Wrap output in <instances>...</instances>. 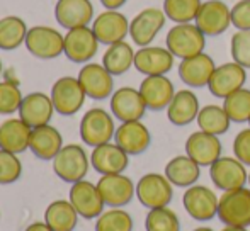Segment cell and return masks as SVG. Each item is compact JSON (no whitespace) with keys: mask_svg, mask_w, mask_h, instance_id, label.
Listing matches in <instances>:
<instances>
[{"mask_svg":"<svg viewBox=\"0 0 250 231\" xmlns=\"http://www.w3.org/2000/svg\"><path fill=\"white\" fill-rule=\"evenodd\" d=\"M165 48L179 59L192 58L204 53L206 36L194 22L175 24L168 29L165 38Z\"/></svg>","mask_w":250,"mask_h":231,"instance_id":"6da1fadb","label":"cell"},{"mask_svg":"<svg viewBox=\"0 0 250 231\" xmlns=\"http://www.w3.org/2000/svg\"><path fill=\"white\" fill-rule=\"evenodd\" d=\"M53 172L60 180L66 184H75L83 180L90 169V156L87 155L85 148L77 143L65 145L60 150L58 155L53 158Z\"/></svg>","mask_w":250,"mask_h":231,"instance_id":"7a4b0ae2","label":"cell"},{"mask_svg":"<svg viewBox=\"0 0 250 231\" xmlns=\"http://www.w3.org/2000/svg\"><path fill=\"white\" fill-rule=\"evenodd\" d=\"M116 135L114 116L102 107H92L80 119V138L87 146H101L111 143Z\"/></svg>","mask_w":250,"mask_h":231,"instance_id":"3957f363","label":"cell"},{"mask_svg":"<svg viewBox=\"0 0 250 231\" xmlns=\"http://www.w3.org/2000/svg\"><path fill=\"white\" fill-rule=\"evenodd\" d=\"M218 219L225 226H250V187L223 192L218 204Z\"/></svg>","mask_w":250,"mask_h":231,"instance_id":"277c9868","label":"cell"},{"mask_svg":"<svg viewBox=\"0 0 250 231\" xmlns=\"http://www.w3.org/2000/svg\"><path fill=\"white\" fill-rule=\"evenodd\" d=\"M174 197V185L164 173H145L136 182V199L146 209L167 208Z\"/></svg>","mask_w":250,"mask_h":231,"instance_id":"5b68a950","label":"cell"},{"mask_svg":"<svg viewBox=\"0 0 250 231\" xmlns=\"http://www.w3.org/2000/svg\"><path fill=\"white\" fill-rule=\"evenodd\" d=\"M24 44L34 58L40 59H53L65 53V36L50 26L31 27Z\"/></svg>","mask_w":250,"mask_h":231,"instance_id":"8992f818","label":"cell"},{"mask_svg":"<svg viewBox=\"0 0 250 231\" xmlns=\"http://www.w3.org/2000/svg\"><path fill=\"white\" fill-rule=\"evenodd\" d=\"M87 94L77 77H62L51 87L55 111L62 116H73L83 107Z\"/></svg>","mask_w":250,"mask_h":231,"instance_id":"52a82bcc","label":"cell"},{"mask_svg":"<svg viewBox=\"0 0 250 231\" xmlns=\"http://www.w3.org/2000/svg\"><path fill=\"white\" fill-rule=\"evenodd\" d=\"M165 20H167V16H165L164 9L146 7V9L140 10L133 17V20H129V38L136 46H150L155 38L158 36V33L164 29Z\"/></svg>","mask_w":250,"mask_h":231,"instance_id":"ba28073f","label":"cell"},{"mask_svg":"<svg viewBox=\"0 0 250 231\" xmlns=\"http://www.w3.org/2000/svg\"><path fill=\"white\" fill-rule=\"evenodd\" d=\"M209 177L214 187L223 192L245 187L249 182L247 167L235 156H220L209 167Z\"/></svg>","mask_w":250,"mask_h":231,"instance_id":"9c48e42d","label":"cell"},{"mask_svg":"<svg viewBox=\"0 0 250 231\" xmlns=\"http://www.w3.org/2000/svg\"><path fill=\"white\" fill-rule=\"evenodd\" d=\"M182 204L184 209L192 219L196 221H209L218 214V204L220 197L214 194L206 185H191L186 189L182 195Z\"/></svg>","mask_w":250,"mask_h":231,"instance_id":"30bf717a","label":"cell"},{"mask_svg":"<svg viewBox=\"0 0 250 231\" xmlns=\"http://www.w3.org/2000/svg\"><path fill=\"white\" fill-rule=\"evenodd\" d=\"M68 201L77 209L80 218L83 219H97L104 212V199H102L97 184L89 180H79L72 184L68 194Z\"/></svg>","mask_w":250,"mask_h":231,"instance_id":"8fae6325","label":"cell"},{"mask_svg":"<svg viewBox=\"0 0 250 231\" xmlns=\"http://www.w3.org/2000/svg\"><path fill=\"white\" fill-rule=\"evenodd\" d=\"M99 44L92 27L83 26L68 29L65 34V57L73 63L85 65L97 55Z\"/></svg>","mask_w":250,"mask_h":231,"instance_id":"7c38bea8","label":"cell"},{"mask_svg":"<svg viewBox=\"0 0 250 231\" xmlns=\"http://www.w3.org/2000/svg\"><path fill=\"white\" fill-rule=\"evenodd\" d=\"M194 24L203 31L206 38L220 36L231 26V9L223 0L203 2Z\"/></svg>","mask_w":250,"mask_h":231,"instance_id":"4fadbf2b","label":"cell"},{"mask_svg":"<svg viewBox=\"0 0 250 231\" xmlns=\"http://www.w3.org/2000/svg\"><path fill=\"white\" fill-rule=\"evenodd\" d=\"M97 189L104 199V204L109 208L128 206L136 195V184L125 173L101 175Z\"/></svg>","mask_w":250,"mask_h":231,"instance_id":"5bb4252c","label":"cell"},{"mask_svg":"<svg viewBox=\"0 0 250 231\" xmlns=\"http://www.w3.org/2000/svg\"><path fill=\"white\" fill-rule=\"evenodd\" d=\"M79 82L87 97L104 100L114 94V77L105 70L102 63H85L79 72Z\"/></svg>","mask_w":250,"mask_h":231,"instance_id":"9a60e30c","label":"cell"},{"mask_svg":"<svg viewBox=\"0 0 250 231\" xmlns=\"http://www.w3.org/2000/svg\"><path fill=\"white\" fill-rule=\"evenodd\" d=\"M247 82V70L235 61H228L216 66L208 89L218 99H227L230 94L244 89Z\"/></svg>","mask_w":250,"mask_h":231,"instance_id":"2e32d148","label":"cell"},{"mask_svg":"<svg viewBox=\"0 0 250 231\" xmlns=\"http://www.w3.org/2000/svg\"><path fill=\"white\" fill-rule=\"evenodd\" d=\"M92 31L101 44L111 46L114 43H121L129 36V20L119 10H107L101 12L92 20Z\"/></svg>","mask_w":250,"mask_h":231,"instance_id":"e0dca14e","label":"cell"},{"mask_svg":"<svg viewBox=\"0 0 250 231\" xmlns=\"http://www.w3.org/2000/svg\"><path fill=\"white\" fill-rule=\"evenodd\" d=\"M146 113V104L138 89L119 87L111 96V114L121 122L142 121Z\"/></svg>","mask_w":250,"mask_h":231,"instance_id":"ac0fdd59","label":"cell"},{"mask_svg":"<svg viewBox=\"0 0 250 231\" xmlns=\"http://www.w3.org/2000/svg\"><path fill=\"white\" fill-rule=\"evenodd\" d=\"M223 152L220 136L204 131H196L186 139V155L192 158L199 167H211Z\"/></svg>","mask_w":250,"mask_h":231,"instance_id":"d6986e66","label":"cell"},{"mask_svg":"<svg viewBox=\"0 0 250 231\" xmlns=\"http://www.w3.org/2000/svg\"><path fill=\"white\" fill-rule=\"evenodd\" d=\"M114 143L118 146H121L129 156L142 155L151 145L150 129L142 121L121 122L116 128Z\"/></svg>","mask_w":250,"mask_h":231,"instance_id":"ffe728a7","label":"cell"},{"mask_svg":"<svg viewBox=\"0 0 250 231\" xmlns=\"http://www.w3.org/2000/svg\"><path fill=\"white\" fill-rule=\"evenodd\" d=\"M129 165V155L116 143L96 146L90 153V167L101 175L123 173Z\"/></svg>","mask_w":250,"mask_h":231,"instance_id":"44dd1931","label":"cell"},{"mask_svg":"<svg viewBox=\"0 0 250 231\" xmlns=\"http://www.w3.org/2000/svg\"><path fill=\"white\" fill-rule=\"evenodd\" d=\"M140 94L150 111H164L168 107L175 96L174 83L167 75H151L145 77L140 83Z\"/></svg>","mask_w":250,"mask_h":231,"instance_id":"7402d4cb","label":"cell"},{"mask_svg":"<svg viewBox=\"0 0 250 231\" xmlns=\"http://www.w3.org/2000/svg\"><path fill=\"white\" fill-rule=\"evenodd\" d=\"M55 113L51 96L44 92H31L24 96L22 104L19 107V117L31 128L50 124Z\"/></svg>","mask_w":250,"mask_h":231,"instance_id":"603a6c76","label":"cell"},{"mask_svg":"<svg viewBox=\"0 0 250 231\" xmlns=\"http://www.w3.org/2000/svg\"><path fill=\"white\" fill-rule=\"evenodd\" d=\"M214 70H216L214 59L208 53H201L192 58L181 59L179 78L191 89H201V87H208Z\"/></svg>","mask_w":250,"mask_h":231,"instance_id":"cb8c5ba5","label":"cell"},{"mask_svg":"<svg viewBox=\"0 0 250 231\" xmlns=\"http://www.w3.org/2000/svg\"><path fill=\"white\" fill-rule=\"evenodd\" d=\"M175 57L164 46H145L135 53V68L145 77L167 75L174 68Z\"/></svg>","mask_w":250,"mask_h":231,"instance_id":"d4e9b609","label":"cell"},{"mask_svg":"<svg viewBox=\"0 0 250 231\" xmlns=\"http://www.w3.org/2000/svg\"><path fill=\"white\" fill-rule=\"evenodd\" d=\"M55 17L65 29L89 26L96 19L90 0H58L55 7Z\"/></svg>","mask_w":250,"mask_h":231,"instance_id":"484cf974","label":"cell"},{"mask_svg":"<svg viewBox=\"0 0 250 231\" xmlns=\"http://www.w3.org/2000/svg\"><path fill=\"white\" fill-rule=\"evenodd\" d=\"M63 146H65L63 136L55 126L44 124L40 128H33L29 150L36 158L43 160V162H53V158L58 155Z\"/></svg>","mask_w":250,"mask_h":231,"instance_id":"4316f807","label":"cell"},{"mask_svg":"<svg viewBox=\"0 0 250 231\" xmlns=\"http://www.w3.org/2000/svg\"><path fill=\"white\" fill-rule=\"evenodd\" d=\"M33 128L27 126L21 117H10L0 122V150L10 153H24L29 150Z\"/></svg>","mask_w":250,"mask_h":231,"instance_id":"83f0119b","label":"cell"},{"mask_svg":"<svg viewBox=\"0 0 250 231\" xmlns=\"http://www.w3.org/2000/svg\"><path fill=\"white\" fill-rule=\"evenodd\" d=\"M201 107L199 99L191 89L177 90L167 107V119L174 126H188L198 119Z\"/></svg>","mask_w":250,"mask_h":231,"instance_id":"f1b7e54d","label":"cell"},{"mask_svg":"<svg viewBox=\"0 0 250 231\" xmlns=\"http://www.w3.org/2000/svg\"><path fill=\"white\" fill-rule=\"evenodd\" d=\"M164 175L174 187L188 189L191 185H196V182L199 180L201 167L188 155H177L167 162Z\"/></svg>","mask_w":250,"mask_h":231,"instance_id":"f546056e","label":"cell"},{"mask_svg":"<svg viewBox=\"0 0 250 231\" xmlns=\"http://www.w3.org/2000/svg\"><path fill=\"white\" fill-rule=\"evenodd\" d=\"M79 212L65 199H56L44 209V223L53 231H73L79 225Z\"/></svg>","mask_w":250,"mask_h":231,"instance_id":"4dcf8cb0","label":"cell"},{"mask_svg":"<svg viewBox=\"0 0 250 231\" xmlns=\"http://www.w3.org/2000/svg\"><path fill=\"white\" fill-rule=\"evenodd\" d=\"M135 53L133 46L126 41L114 43L107 46L102 55V65L112 77L125 75L131 66H135Z\"/></svg>","mask_w":250,"mask_h":231,"instance_id":"1f68e13d","label":"cell"},{"mask_svg":"<svg viewBox=\"0 0 250 231\" xmlns=\"http://www.w3.org/2000/svg\"><path fill=\"white\" fill-rule=\"evenodd\" d=\"M27 24L19 16H5L0 19V50L14 51L26 43Z\"/></svg>","mask_w":250,"mask_h":231,"instance_id":"d6a6232c","label":"cell"},{"mask_svg":"<svg viewBox=\"0 0 250 231\" xmlns=\"http://www.w3.org/2000/svg\"><path fill=\"white\" fill-rule=\"evenodd\" d=\"M196 122H198L201 131L209 133V135H214V136H221V135H225V133H228L231 119L228 117L223 106L208 104V106L201 107Z\"/></svg>","mask_w":250,"mask_h":231,"instance_id":"836d02e7","label":"cell"},{"mask_svg":"<svg viewBox=\"0 0 250 231\" xmlns=\"http://www.w3.org/2000/svg\"><path fill=\"white\" fill-rule=\"evenodd\" d=\"M203 2L201 0H164V12L175 24L194 22Z\"/></svg>","mask_w":250,"mask_h":231,"instance_id":"e575fe53","label":"cell"},{"mask_svg":"<svg viewBox=\"0 0 250 231\" xmlns=\"http://www.w3.org/2000/svg\"><path fill=\"white\" fill-rule=\"evenodd\" d=\"M135 221L123 208H111L96 219V231H133Z\"/></svg>","mask_w":250,"mask_h":231,"instance_id":"d590c367","label":"cell"},{"mask_svg":"<svg viewBox=\"0 0 250 231\" xmlns=\"http://www.w3.org/2000/svg\"><path fill=\"white\" fill-rule=\"evenodd\" d=\"M223 109L227 111L231 122L250 121V89H240L223 99Z\"/></svg>","mask_w":250,"mask_h":231,"instance_id":"8d00e7d4","label":"cell"},{"mask_svg":"<svg viewBox=\"0 0 250 231\" xmlns=\"http://www.w3.org/2000/svg\"><path fill=\"white\" fill-rule=\"evenodd\" d=\"M146 231H181V221L170 208L148 209L145 218Z\"/></svg>","mask_w":250,"mask_h":231,"instance_id":"74e56055","label":"cell"},{"mask_svg":"<svg viewBox=\"0 0 250 231\" xmlns=\"http://www.w3.org/2000/svg\"><path fill=\"white\" fill-rule=\"evenodd\" d=\"M22 99L24 96L16 82H10V80L0 82V114L10 116L14 113H19Z\"/></svg>","mask_w":250,"mask_h":231,"instance_id":"f35d334b","label":"cell"},{"mask_svg":"<svg viewBox=\"0 0 250 231\" xmlns=\"http://www.w3.org/2000/svg\"><path fill=\"white\" fill-rule=\"evenodd\" d=\"M22 175V162L16 153L0 150V185L17 182Z\"/></svg>","mask_w":250,"mask_h":231,"instance_id":"ab89813d","label":"cell"},{"mask_svg":"<svg viewBox=\"0 0 250 231\" xmlns=\"http://www.w3.org/2000/svg\"><path fill=\"white\" fill-rule=\"evenodd\" d=\"M230 53L235 63L250 70V31H237L231 36Z\"/></svg>","mask_w":250,"mask_h":231,"instance_id":"60d3db41","label":"cell"},{"mask_svg":"<svg viewBox=\"0 0 250 231\" xmlns=\"http://www.w3.org/2000/svg\"><path fill=\"white\" fill-rule=\"evenodd\" d=\"M231 26L237 31H250V0H238L231 7Z\"/></svg>","mask_w":250,"mask_h":231,"instance_id":"b9f144b4","label":"cell"},{"mask_svg":"<svg viewBox=\"0 0 250 231\" xmlns=\"http://www.w3.org/2000/svg\"><path fill=\"white\" fill-rule=\"evenodd\" d=\"M233 155L245 167H250V128H245L233 139Z\"/></svg>","mask_w":250,"mask_h":231,"instance_id":"7bdbcfd3","label":"cell"},{"mask_svg":"<svg viewBox=\"0 0 250 231\" xmlns=\"http://www.w3.org/2000/svg\"><path fill=\"white\" fill-rule=\"evenodd\" d=\"M99 2L107 10H118V9H121V7L128 2V0H99Z\"/></svg>","mask_w":250,"mask_h":231,"instance_id":"ee69618b","label":"cell"},{"mask_svg":"<svg viewBox=\"0 0 250 231\" xmlns=\"http://www.w3.org/2000/svg\"><path fill=\"white\" fill-rule=\"evenodd\" d=\"M24 231H53V230L44 221H34V223H31Z\"/></svg>","mask_w":250,"mask_h":231,"instance_id":"f6af8a7d","label":"cell"},{"mask_svg":"<svg viewBox=\"0 0 250 231\" xmlns=\"http://www.w3.org/2000/svg\"><path fill=\"white\" fill-rule=\"evenodd\" d=\"M221 231H249L247 228H240V226H225Z\"/></svg>","mask_w":250,"mask_h":231,"instance_id":"bcb514c9","label":"cell"},{"mask_svg":"<svg viewBox=\"0 0 250 231\" xmlns=\"http://www.w3.org/2000/svg\"><path fill=\"white\" fill-rule=\"evenodd\" d=\"M192 231H214L213 228H208V226H199V228H194Z\"/></svg>","mask_w":250,"mask_h":231,"instance_id":"7dc6e473","label":"cell"},{"mask_svg":"<svg viewBox=\"0 0 250 231\" xmlns=\"http://www.w3.org/2000/svg\"><path fill=\"white\" fill-rule=\"evenodd\" d=\"M2 70H3V66H2V61H0V77H2Z\"/></svg>","mask_w":250,"mask_h":231,"instance_id":"c3c4849f","label":"cell"},{"mask_svg":"<svg viewBox=\"0 0 250 231\" xmlns=\"http://www.w3.org/2000/svg\"><path fill=\"white\" fill-rule=\"evenodd\" d=\"M249 187H250V172H249Z\"/></svg>","mask_w":250,"mask_h":231,"instance_id":"681fc988","label":"cell"},{"mask_svg":"<svg viewBox=\"0 0 250 231\" xmlns=\"http://www.w3.org/2000/svg\"><path fill=\"white\" fill-rule=\"evenodd\" d=\"M249 128H250V121H249Z\"/></svg>","mask_w":250,"mask_h":231,"instance_id":"f907efd6","label":"cell"}]
</instances>
